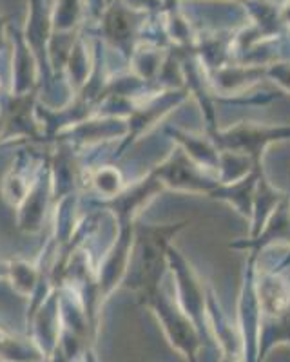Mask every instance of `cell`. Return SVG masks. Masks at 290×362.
<instances>
[{
  "instance_id": "cell-19",
  "label": "cell",
  "mask_w": 290,
  "mask_h": 362,
  "mask_svg": "<svg viewBox=\"0 0 290 362\" xmlns=\"http://www.w3.org/2000/svg\"><path fill=\"white\" fill-rule=\"evenodd\" d=\"M37 362H50V358H42V361H37Z\"/></svg>"
},
{
  "instance_id": "cell-17",
  "label": "cell",
  "mask_w": 290,
  "mask_h": 362,
  "mask_svg": "<svg viewBox=\"0 0 290 362\" xmlns=\"http://www.w3.org/2000/svg\"><path fill=\"white\" fill-rule=\"evenodd\" d=\"M220 362H240V361H234V358L225 357V355H221V357H220Z\"/></svg>"
},
{
  "instance_id": "cell-2",
  "label": "cell",
  "mask_w": 290,
  "mask_h": 362,
  "mask_svg": "<svg viewBox=\"0 0 290 362\" xmlns=\"http://www.w3.org/2000/svg\"><path fill=\"white\" fill-rule=\"evenodd\" d=\"M141 305L153 310L162 326L167 341L187 362H198L199 350L203 348V337L195 322L183 313L178 303H173L160 286L141 293Z\"/></svg>"
},
{
  "instance_id": "cell-20",
  "label": "cell",
  "mask_w": 290,
  "mask_h": 362,
  "mask_svg": "<svg viewBox=\"0 0 290 362\" xmlns=\"http://www.w3.org/2000/svg\"><path fill=\"white\" fill-rule=\"evenodd\" d=\"M76 362H87V358H86V357H83V358H82V361H76Z\"/></svg>"
},
{
  "instance_id": "cell-9",
  "label": "cell",
  "mask_w": 290,
  "mask_h": 362,
  "mask_svg": "<svg viewBox=\"0 0 290 362\" xmlns=\"http://www.w3.org/2000/svg\"><path fill=\"white\" fill-rule=\"evenodd\" d=\"M263 165H257L254 167V170L250 174H247L245 177L236 181H228L224 183L220 181L218 187L214 189V192L209 196L212 199H221V202L228 203L231 206L236 209V212H240L243 218L253 219V205H254V190H256V181H257V173Z\"/></svg>"
},
{
  "instance_id": "cell-6",
  "label": "cell",
  "mask_w": 290,
  "mask_h": 362,
  "mask_svg": "<svg viewBox=\"0 0 290 362\" xmlns=\"http://www.w3.org/2000/svg\"><path fill=\"white\" fill-rule=\"evenodd\" d=\"M207 326L209 334H212L216 342L220 344L221 355L243 362V344H241L240 329L238 326L234 328L228 322L227 315L221 310L212 290L207 292Z\"/></svg>"
},
{
  "instance_id": "cell-13",
  "label": "cell",
  "mask_w": 290,
  "mask_h": 362,
  "mask_svg": "<svg viewBox=\"0 0 290 362\" xmlns=\"http://www.w3.org/2000/svg\"><path fill=\"white\" fill-rule=\"evenodd\" d=\"M46 358L35 342L28 337H18L8 329L0 328V361L4 362H37Z\"/></svg>"
},
{
  "instance_id": "cell-7",
  "label": "cell",
  "mask_w": 290,
  "mask_h": 362,
  "mask_svg": "<svg viewBox=\"0 0 290 362\" xmlns=\"http://www.w3.org/2000/svg\"><path fill=\"white\" fill-rule=\"evenodd\" d=\"M162 189L163 185L160 183V180L154 174H149L147 177L138 181L137 185L116 194L109 202V206L118 214L122 223H133L134 216L140 212L141 206L147 205Z\"/></svg>"
},
{
  "instance_id": "cell-4",
  "label": "cell",
  "mask_w": 290,
  "mask_h": 362,
  "mask_svg": "<svg viewBox=\"0 0 290 362\" xmlns=\"http://www.w3.org/2000/svg\"><path fill=\"white\" fill-rule=\"evenodd\" d=\"M167 264H169L174 277H176L178 306L195 322L203 341H209L211 334H209L207 326V293L203 290L198 276L195 274L191 264L187 263L182 252L173 247V245L167 250Z\"/></svg>"
},
{
  "instance_id": "cell-11",
  "label": "cell",
  "mask_w": 290,
  "mask_h": 362,
  "mask_svg": "<svg viewBox=\"0 0 290 362\" xmlns=\"http://www.w3.org/2000/svg\"><path fill=\"white\" fill-rule=\"evenodd\" d=\"M274 346H290V308L282 315H261L256 362L265 361Z\"/></svg>"
},
{
  "instance_id": "cell-14",
  "label": "cell",
  "mask_w": 290,
  "mask_h": 362,
  "mask_svg": "<svg viewBox=\"0 0 290 362\" xmlns=\"http://www.w3.org/2000/svg\"><path fill=\"white\" fill-rule=\"evenodd\" d=\"M104 28L108 37L111 38V40H115L120 47H124V44L129 40V37H131L134 31L131 13H129L124 6H115V8L105 15Z\"/></svg>"
},
{
  "instance_id": "cell-8",
  "label": "cell",
  "mask_w": 290,
  "mask_h": 362,
  "mask_svg": "<svg viewBox=\"0 0 290 362\" xmlns=\"http://www.w3.org/2000/svg\"><path fill=\"white\" fill-rule=\"evenodd\" d=\"M274 243H290V199L285 198L279 203L270 218L267 219L265 226L261 228L260 234L254 235L249 241H240L231 247L250 250L257 255V252Z\"/></svg>"
},
{
  "instance_id": "cell-3",
  "label": "cell",
  "mask_w": 290,
  "mask_h": 362,
  "mask_svg": "<svg viewBox=\"0 0 290 362\" xmlns=\"http://www.w3.org/2000/svg\"><path fill=\"white\" fill-rule=\"evenodd\" d=\"M211 140L220 151L238 153L250 158L254 167L261 165L267 147L276 141L289 140L290 125L279 127H261L254 124H238L227 131H212Z\"/></svg>"
},
{
  "instance_id": "cell-10",
  "label": "cell",
  "mask_w": 290,
  "mask_h": 362,
  "mask_svg": "<svg viewBox=\"0 0 290 362\" xmlns=\"http://www.w3.org/2000/svg\"><path fill=\"white\" fill-rule=\"evenodd\" d=\"M261 315H282L290 308V284L279 274H261L256 279Z\"/></svg>"
},
{
  "instance_id": "cell-16",
  "label": "cell",
  "mask_w": 290,
  "mask_h": 362,
  "mask_svg": "<svg viewBox=\"0 0 290 362\" xmlns=\"http://www.w3.org/2000/svg\"><path fill=\"white\" fill-rule=\"evenodd\" d=\"M265 74L290 93V64H274L265 67Z\"/></svg>"
},
{
  "instance_id": "cell-5",
  "label": "cell",
  "mask_w": 290,
  "mask_h": 362,
  "mask_svg": "<svg viewBox=\"0 0 290 362\" xmlns=\"http://www.w3.org/2000/svg\"><path fill=\"white\" fill-rule=\"evenodd\" d=\"M153 174L163 187H170L180 192L205 194V196H211L220 183V180L209 177L207 170L198 167L182 148L170 154Z\"/></svg>"
},
{
  "instance_id": "cell-12",
  "label": "cell",
  "mask_w": 290,
  "mask_h": 362,
  "mask_svg": "<svg viewBox=\"0 0 290 362\" xmlns=\"http://www.w3.org/2000/svg\"><path fill=\"white\" fill-rule=\"evenodd\" d=\"M173 138L180 144L183 153L191 158L198 167H202L203 170H220V154L221 151L214 145L212 140H205L202 136L189 134V132H183L180 129H174L170 131Z\"/></svg>"
},
{
  "instance_id": "cell-1",
  "label": "cell",
  "mask_w": 290,
  "mask_h": 362,
  "mask_svg": "<svg viewBox=\"0 0 290 362\" xmlns=\"http://www.w3.org/2000/svg\"><path fill=\"white\" fill-rule=\"evenodd\" d=\"M189 221L173 225H140L134 228L131 268H127L131 283L127 286L140 290V296L160 286V279L167 264V250Z\"/></svg>"
},
{
  "instance_id": "cell-15",
  "label": "cell",
  "mask_w": 290,
  "mask_h": 362,
  "mask_svg": "<svg viewBox=\"0 0 290 362\" xmlns=\"http://www.w3.org/2000/svg\"><path fill=\"white\" fill-rule=\"evenodd\" d=\"M95 185L98 187L100 192L115 198L116 194L122 192L120 173L115 169H100L95 176Z\"/></svg>"
},
{
  "instance_id": "cell-18",
  "label": "cell",
  "mask_w": 290,
  "mask_h": 362,
  "mask_svg": "<svg viewBox=\"0 0 290 362\" xmlns=\"http://www.w3.org/2000/svg\"><path fill=\"white\" fill-rule=\"evenodd\" d=\"M290 263V255H289V257H286V259H285V263H283V264H289Z\"/></svg>"
}]
</instances>
